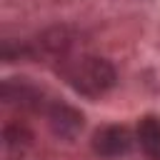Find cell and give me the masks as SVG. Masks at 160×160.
I'll use <instances>...</instances> for the list:
<instances>
[{"mask_svg": "<svg viewBox=\"0 0 160 160\" xmlns=\"http://www.w3.org/2000/svg\"><path fill=\"white\" fill-rule=\"evenodd\" d=\"M68 80L78 92H82L88 98H98V95H102L112 88L115 70L102 58H80L70 65Z\"/></svg>", "mask_w": 160, "mask_h": 160, "instance_id": "cell-1", "label": "cell"}, {"mask_svg": "<svg viewBox=\"0 0 160 160\" xmlns=\"http://www.w3.org/2000/svg\"><path fill=\"white\" fill-rule=\"evenodd\" d=\"M138 140H140V148L145 150L148 158L160 160V118L145 115L138 122Z\"/></svg>", "mask_w": 160, "mask_h": 160, "instance_id": "cell-3", "label": "cell"}, {"mask_svg": "<svg viewBox=\"0 0 160 160\" xmlns=\"http://www.w3.org/2000/svg\"><path fill=\"white\" fill-rule=\"evenodd\" d=\"M130 132L120 125H108L102 130L95 132V140H92V148L95 152H100L102 158H118V155H125L130 150Z\"/></svg>", "mask_w": 160, "mask_h": 160, "instance_id": "cell-2", "label": "cell"}]
</instances>
